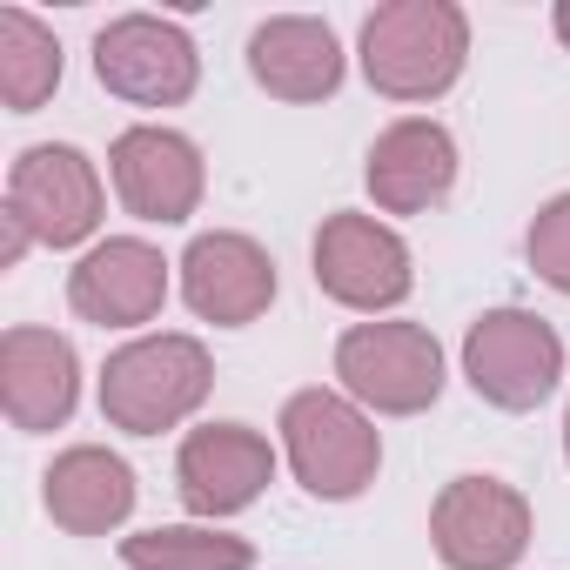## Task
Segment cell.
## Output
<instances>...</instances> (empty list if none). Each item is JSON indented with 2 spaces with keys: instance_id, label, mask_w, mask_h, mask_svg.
Instances as JSON below:
<instances>
[{
  "instance_id": "6da1fadb",
  "label": "cell",
  "mask_w": 570,
  "mask_h": 570,
  "mask_svg": "<svg viewBox=\"0 0 570 570\" xmlns=\"http://www.w3.org/2000/svg\"><path fill=\"white\" fill-rule=\"evenodd\" d=\"M470 61V14L450 0H390L363 21V75L390 101H436Z\"/></svg>"
},
{
  "instance_id": "7a4b0ae2",
  "label": "cell",
  "mask_w": 570,
  "mask_h": 570,
  "mask_svg": "<svg viewBox=\"0 0 570 570\" xmlns=\"http://www.w3.org/2000/svg\"><path fill=\"white\" fill-rule=\"evenodd\" d=\"M215 390V363L195 336H135L101 370V416L128 436H161L188 423Z\"/></svg>"
},
{
  "instance_id": "3957f363",
  "label": "cell",
  "mask_w": 570,
  "mask_h": 570,
  "mask_svg": "<svg viewBox=\"0 0 570 570\" xmlns=\"http://www.w3.org/2000/svg\"><path fill=\"white\" fill-rule=\"evenodd\" d=\"M282 450H289V470L309 497L323 503H350L376 483L383 470V436L376 423L336 396V390H296L282 403Z\"/></svg>"
},
{
  "instance_id": "277c9868",
  "label": "cell",
  "mask_w": 570,
  "mask_h": 570,
  "mask_svg": "<svg viewBox=\"0 0 570 570\" xmlns=\"http://www.w3.org/2000/svg\"><path fill=\"white\" fill-rule=\"evenodd\" d=\"M336 376L350 403L376 416H416L443 396V350L423 323H356L336 343Z\"/></svg>"
},
{
  "instance_id": "5b68a950",
  "label": "cell",
  "mask_w": 570,
  "mask_h": 570,
  "mask_svg": "<svg viewBox=\"0 0 570 570\" xmlns=\"http://www.w3.org/2000/svg\"><path fill=\"white\" fill-rule=\"evenodd\" d=\"M463 376L490 410H537L563 383V336L530 309H490L463 336Z\"/></svg>"
},
{
  "instance_id": "8992f818",
  "label": "cell",
  "mask_w": 570,
  "mask_h": 570,
  "mask_svg": "<svg viewBox=\"0 0 570 570\" xmlns=\"http://www.w3.org/2000/svg\"><path fill=\"white\" fill-rule=\"evenodd\" d=\"M95 75L108 95H121L135 108H175L195 95L202 55H195L188 28H175L161 14H121L95 35Z\"/></svg>"
},
{
  "instance_id": "52a82bcc",
  "label": "cell",
  "mask_w": 570,
  "mask_h": 570,
  "mask_svg": "<svg viewBox=\"0 0 570 570\" xmlns=\"http://www.w3.org/2000/svg\"><path fill=\"white\" fill-rule=\"evenodd\" d=\"M316 289L343 309H396L410 289H416V268H410V248L396 228H383L376 215H330L316 228Z\"/></svg>"
},
{
  "instance_id": "ba28073f",
  "label": "cell",
  "mask_w": 570,
  "mask_h": 570,
  "mask_svg": "<svg viewBox=\"0 0 570 570\" xmlns=\"http://www.w3.org/2000/svg\"><path fill=\"white\" fill-rule=\"evenodd\" d=\"M8 215L28 222L35 242L48 248H75L101 228V175L81 148L68 141H35L14 155L8 175Z\"/></svg>"
},
{
  "instance_id": "9c48e42d",
  "label": "cell",
  "mask_w": 570,
  "mask_h": 570,
  "mask_svg": "<svg viewBox=\"0 0 570 570\" xmlns=\"http://www.w3.org/2000/svg\"><path fill=\"white\" fill-rule=\"evenodd\" d=\"M430 543L450 570H510L530 550V503L503 476H456L430 510Z\"/></svg>"
},
{
  "instance_id": "30bf717a",
  "label": "cell",
  "mask_w": 570,
  "mask_h": 570,
  "mask_svg": "<svg viewBox=\"0 0 570 570\" xmlns=\"http://www.w3.org/2000/svg\"><path fill=\"white\" fill-rule=\"evenodd\" d=\"M108 175H115V195L135 222H188L202 208V188H208V168H202V148L175 128H128L115 135L108 148Z\"/></svg>"
},
{
  "instance_id": "8fae6325",
  "label": "cell",
  "mask_w": 570,
  "mask_h": 570,
  "mask_svg": "<svg viewBox=\"0 0 570 570\" xmlns=\"http://www.w3.org/2000/svg\"><path fill=\"white\" fill-rule=\"evenodd\" d=\"M68 303H75L81 323H101V330L155 323L161 303H168V262H161V248H148L141 235H108V242H95V248L75 262Z\"/></svg>"
},
{
  "instance_id": "7c38bea8",
  "label": "cell",
  "mask_w": 570,
  "mask_h": 570,
  "mask_svg": "<svg viewBox=\"0 0 570 570\" xmlns=\"http://www.w3.org/2000/svg\"><path fill=\"white\" fill-rule=\"evenodd\" d=\"M268 476H275V450L248 423H202V430H188V443L175 456V490L195 517L248 510L268 490Z\"/></svg>"
},
{
  "instance_id": "4fadbf2b",
  "label": "cell",
  "mask_w": 570,
  "mask_h": 570,
  "mask_svg": "<svg viewBox=\"0 0 570 570\" xmlns=\"http://www.w3.org/2000/svg\"><path fill=\"white\" fill-rule=\"evenodd\" d=\"M181 296H188V309L202 323L242 330V323H255L275 303V262H268L262 242H248L235 228L195 235L188 255H181Z\"/></svg>"
},
{
  "instance_id": "5bb4252c",
  "label": "cell",
  "mask_w": 570,
  "mask_h": 570,
  "mask_svg": "<svg viewBox=\"0 0 570 570\" xmlns=\"http://www.w3.org/2000/svg\"><path fill=\"white\" fill-rule=\"evenodd\" d=\"M75 396H81V356L68 336L35 330V323L0 336V410H8L14 430L28 436L61 430L75 416Z\"/></svg>"
},
{
  "instance_id": "9a60e30c",
  "label": "cell",
  "mask_w": 570,
  "mask_h": 570,
  "mask_svg": "<svg viewBox=\"0 0 570 570\" xmlns=\"http://www.w3.org/2000/svg\"><path fill=\"white\" fill-rule=\"evenodd\" d=\"M370 195L383 215H423L456 188V141L443 121L430 115H403L370 141V168H363Z\"/></svg>"
},
{
  "instance_id": "2e32d148",
  "label": "cell",
  "mask_w": 570,
  "mask_h": 570,
  "mask_svg": "<svg viewBox=\"0 0 570 570\" xmlns=\"http://www.w3.org/2000/svg\"><path fill=\"white\" fill-rule=\"evenodd\" d=\"M248 75L275 101H330L343 88V41L316 14H275L248 35Z\"/></svg>"
},
{
  "instance_id": "e0dca14e",
  "label": "cell",
  "mask_w": 570,
  "mask_h": 570,
  "mask_svg": "<svg viewBox=\"0 0 570 570\" xmlns=\"http://www.w3.org/2000/svg\"><path fill=\"white\" fill-rule=\"evenodd\" d=\"M41 503H48V517L68 537H108L135 510V470L115 450H101V443H75V450H61L48 463Z\"/></svg>"
},
{
  "instance_id": "ac0fdd59",
  "label": "cell",
  "mask_w": 570,
  "mask_h": 570,
  "mask_svg": "<svg viewBox=\"0 0 570 570\" xmlns=\"http://www.w3.org/2000/svg\"><path fill=\"white\" fill-rule=\"evenodd\" d=\"M121 563L128 570H248L255 550L248 537L215 530V523H155V530L121 537Z\"/></svg>"
},
{
  "instance_id": "d6986e66",
  "label": "cell",
  "mask_w": 570,
  "mask_h": 570,
  "mask_svg": "<svg viewBox=\"0 0 570 570\" xmlns=\"http://www.w3.org/2000/svg\"><path fill=\"white\" fill-rule=\"evenodd\" d=\"M55 88H61V41L28 8H0V101L14 115H35Z\"/></svg>"
},
{
  "instance_id": "ffe728a7",
  "label": "cell",
  "mask_w": 570,
  "mask_h": 570,
  "mask_svg": "<svg viewBox=\"0 0 570 570\" xmlns=\"http://www.w3.org/2000/svg\"><path fill=\"white\" fill-rule=\"evenodd\" d=\"M523 248H530V268L550 282V289L570 296V195H550V202L537 208Z\"/></svg>"
},
{
  "instance_id": "44dd1931",
  "label": "cell",
  "mask_w": 570,
  "mask_h": 570,
  "mask_svg": "<svg viewBox=\"0 0 570 570\" xmlns=\"http://www.w3.org/2000/svg\"><path fill=\"white\" fill-rule=\"evenodd\" d=\"M35 248V235H28V222L21 215H0V268H21V255Z\"/></svg>"
},
{
  "instance_id": "7402d4cb",
  "label": "cell",
  "mask_w": 570,
  "mask_h": 570,
  "mask_svg": "<svg viewBox=\"0 0 570 570\" xmlns=\"http://www.w3.org/2000/svg\"><path fill=\"white\" fill-rule=\"evenodd\" d=\"M550 28H557V41L570 48V0H557V14H550Z\"/></svg>"
},
{
  "instance_id": "603a6c76",
  "label": "cell",
  "mask_w": 570,
  "mask_h": 570,
  "mask_svg": "<svg viewBox=\"0 0 570 570\" xmlns=\"http://www.w3.org/2000/svg\"><path fill=\"white\" fill-rule=\"evenodd\" d=\"M563 456H570V410H563Z\"/></svg>"
}]
</instances>
